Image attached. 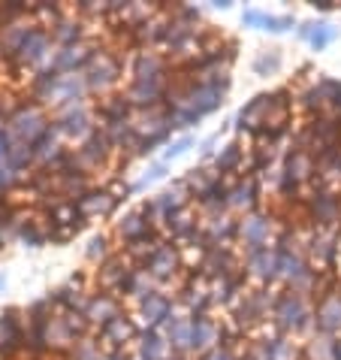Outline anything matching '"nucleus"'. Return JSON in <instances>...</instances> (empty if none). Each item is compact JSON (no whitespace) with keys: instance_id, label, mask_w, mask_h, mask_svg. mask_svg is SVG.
Returning a JSON list of instances; mask_svg holds the SVG:
<instances>
[{"instance_id":"412c9836","label":"nucleus","mask_w":341,"mask_h":360,"mask_svg":"<svg viewBox=\"0 0 341 360\" xmlns=\"http://www.w3.org/2000/svg\"><path fill=\"white\" fill-rule=\"evenodd\" d=\"M173 306H175V300H169L163 294H154V297L142 300V303L130 306L127 312L133 315V321L142 330H160V327H163V321L169 318V312H173Z\"/></svg>"},{"instance_id":"49530a36","label":"nucleus","mask_w":341,"mask_h":360,"mask_svg":"<svg viewBox=\"0 0 341 360\" xmlns=\"http://www.w3.org/2000/svg\"><path fill=\"white\" fill-rule=\"evenodd\" d=\"M106 348H103V342H100V336L97 333H91V336H82L76 342V348L69 352V360H106Z\"/></svg>"},{"instance_id":"f03ea898","label":"nucleus","mask_w":341,"mask_h":360,"mask_svg":"<svg viewBox=\"0 0 341 360\" xmlns=\"http://www.w3.org/2000/svg\"><path fill=\"white\" fill-rule=\"evenodd\" d=\"M284 221L278 218V212L272 206H260L257 212L250 215H242L239 218V252L242 255H250V252H260V248H275L278 245V233Z\"/></svg>"},{"instance_id":"423d86ee","label":"nucleus","mask_w":341,"mask_h":360,"mask_svg":"<svg viewBox=\"0 0 341 360\" xmlns=\"http://www.w3.org/2000/svg\"><path fill=\"white\" fill-rule=\"evenodd\" d=\"M133 134L142 143V155H154L160 146L169 143L173 136V122H169V109L166 106H152V109H133L130 115Z\"/></svg>"},{"instance_id":"e433bc0d","label":"nucleus","mask_w":341,"mask_h":360,"mask_svg":"<svg viewBox=\"0 0 341 360\" xmlns=\"http://www.w3.org/2000/svg\"><path fill=\"white\" fill-rule=\"evenodd\" d=\"M166 88L169 85H145V82H127L124 97L130 100L133 109H152V106H166Z\"/></svg>"},{"instance_id":"bb28decb","label":"nucleus","mask_w":341,"mask_h":360,"mask_svg":"<svg viewBox=\"0 0 341 360\" xmlns=\"http://www.w3.org/2000/svg\"><path fill=\"white\" fill-rule=\"evenodd\" d=\"M145 269L157 278V282H173V278H182L185 276V266H182V252H178V245L163 243L154 252L152 261H148Z\"/></svg>"},{"instance_id":"338daca9","label":"nucleus","mask_w":341,"mask_h":360,"mask_svg":"<svg viewBox=\"0 0 341 360\" xmlns=\"http://www.w3.org/2000/svg\"><path fill=\"white\" fill-rule=\"evenodd\" d=\"M338 106H341V97H338Z\"/></svg>"},{"instance_id":"3c124183","label":"nucleus","mask_w":341,"mask_h":360,"mask_svg":"<svg viewBox=\"0 0 341 360\" xmlns=\"http://www.w3.org/2000/svg\"><path fill=\"white\" fill-rule=\"evenodd\" d=\"M166 173H169V164H163V161H157V164H152L148 167V173L139 179V182L133 185V191H142V188H148V185H154V182H160V179H166Z\"/></svg>"},{"instance_id":"de8ad7c7","label":"nucleus","mask_w":341,"mask_h":360,"mask_svg":"<svg viewBox=\"0 0 341 360\" xmlns=\"http://www.w3.org/2000/svg\"><path fill=\"white\" fill-rule=\"evenodd\" d=\"M27 179V173H18L15 167H9L6 161H0V197H6L9 191H15Z\"/></svg>"},{"instance_id":"774afa93","label":"nucleus","mask_w":341,"mask_h":360,"mask_svg":"<svg viewBox=\"0 0 341 360\" xmlns=\"http://www.w3.org/2000/svg\"><path fill=\"white\" fill-rule=\"evenodd\" d=\"M338 291H341V285H338Z\"/></svg>"},{"instance_id":"4c0bfd02","label":"nucleus","mask_w":341,"mask_h":360,"mask_svg":"<svg viewBox=\"0 0 341 360\" xmlns=\"http://www.w3.org/2000/svg\"><path fill=\"white\" fill-rule=\"evenodd\" d=\"M52 39H55L58 49L73 46V43H79V39H85V22L76 15L73 4H67V15L61 18V22H58V27L52 31Z\"/></svg>"},{"instance_id":"473e14b6","label":"nucleus","mask_w":341,"mask_h":360,"mask_svg":"<svg viewBox=\"0 0 341 360\" xmlns=\"http://www.w3.org/2000/svg\"><path fill=\"white\" fill-rule=\"evenodd\" d=\"M94 112H97V124L103 127L109 122H124V118H130L133 115V106H130V100L124 97V88H121V91H115V94L97 97Z\"/></svg>"},{"instance_id":"052dcab7","label":"nucleus","mask_w":341,"mask_h":360,"mask_svg":"<svg viewBox=\"0 0 341 360\" xmlns=\"http://www.w3.org/2000/svg\"><path fill=\"white\" fill-rule=\"evenodd\" d=\"M335 360H341V339L335 342Z\"/></svg>"},{"instance_id":"f8f14e48","label":"nucleus","mask_w":341,"mask_h":360,"mask_svg":"<svg viewBox=\"0 0 341 360\" xmlns=\"http://www.w3.org/2000/svg\"><path fill=\"white\" fill-rule=\"evenodd\" d=\"M194 321L196 318L187 312V309L175 300V306H173V312H169V318L163 321V327H160V333H163L169 339V345L175 348L178 354H185L190 357V339H194ZM194 360V357H190Z\"/></svg>"},{"instance_id":"f704fd0d","label":"nucleus","mask_w":341,"mask_h":360,"mask_svg":"<svg viewBox=\"0 0 341 360\" xmlns=\"http://www.w3.org/2000/svg\"><path fill=\"white\" fill-rule=\"evenodd\" d=\"M154 294H160V282H157V278L148 273L145 266L133 269V273H130V278H127V291H124L127 309L136 306V303H142V300H148V297H154Z\"/></svg>"},{"instance_id":"39448f33","label":"nucleus","mask_w":341,"mask_h":360,"mask_svg":"<svg viewBox=\"0 0 341 360\" xmlns=\"http://www.w3.org/2000/svg\"><path fill=\"white\" fill-rule=\"evenodd\" d=\"M85 79L88 88H91V97H106L121 91V79H124V55L112 52L106 46H97L94 58L85 67Z\"/></svg>"},{"instance_id":"72a5a7b5","label":"nucleus","mask_w":341,"mask_h":360,"mask_svg":"<svg viewBox=\"0 0 341 360\" xmlns=\"http://www.w3.org/2000/svg\"><path fill=\"white\" fill-rule=\"evenodd\" d=\"M296 37L299 39H305V43L314 49V52H326L329 46L335 43V37L338 31L329 22H320V18H311V22H299L296 27Z\"/></svg>"},{"instance_id":"58836bf2","label":"nucleus","mask_w":341,"mask_h":360,"mask_svg":"<svg viewBox=\"0 0 341 360\" xmlns=\"http://www.w3.org/2000/svg\"><path fill=\"white\" fill-rule=\"evenodd\" d=\"M154 200H157V206L166 212V218L173 215V212H178V209H185V206L194 203V197H190L187 185H185V179H175L173 185H166Z\"/></svg>"},{"instance_id":"9d476101","label":"nucleus","mask_w":341,"mask_h":360,"mask_svg":"<svg viewBox=\"0 0 341 360\" xmlns=\"http://www.w3.org/2000/svg\"><path fill=\"white\" fill-rule=\"evenodd\" d=\"M242 273L250 288H278V248L242 255Z\"/></svg>"},{"instance_id":"cd10ccee","label":"nucleus","mask_w":341,"mask_h":360,"mask_svg":"<svg viewBox=\"0 0 341 360\" xmlns=\"http://www.w3.org/2000/svg\"><path fill=\"white\" fill-rule=\"evenodd\" d=\"M94 52H97V43H91V39H79L73 46L58 49L55 73H85V67L94 58Z\"/></svg>"},{"instance_id":"c03bdc74","label":"nucleus","mask_w":341,"mask_h":360,"mask_svg":"<svg viewBox=\"0 0 341 360\" xmlns=\"http://www.w3.org/2000/svg\"><path fill=\"white\" fill-rule=\"evenodd\" d=\"M115 239H112V233H103V230H100V233H94L91 239H88V245H85V261L91 264V266H100L106 261L109 255L115 252Z\"/></svg>"},{"instance_id":"2eb2a0df","label":"nucleus","mask_w":341,"mask_h":360,"mask_svg":"<svg viewBox=\"0 0 341 360\" xmlns=\"http://www.w3.org/2000/svg\"><path fill=\"white\" fill-rule=\"evenodd\" d=\"M130 357L133 360H190L185 354H178L160 330H142L136 342L130 345Z\"/></svg>"},{"instance_id":"79ce46f5","label":"nucleus","mask_w":341,"mask_h":360,"mask_svg":"<svg viewBox=\"0 0 341 360\" xmlns=\"http://www.w3.org/2000/svg\"><path fill=\"white\" fill-rule=\"evenodd\" d=\"M269 360H305V354H302V339L278 333L272 342H269Z\"/></svg>"},{"instance_id":"aec40b11","label":"nucleus","mask_w":341,"mask_h":360,"mask_svg":"<svg viewBox=\"0 0 341 360\" xmlns=\"http://www.w3.org/2000/svg\"><path fill=\"white\" fill-rule=\"evenodd\" d=\"M43 342H46L48 354L69 357V352H73L76 342H79V333L69 327V321L64 315H55V318H48V321L43 324Z\"/></svg>"},{"instance_id":"6ab92c4d","label":"nucleus","mask_w":341,"mask_h":360,"mask_svg":"<svg viewBox=\"0 0 341 360\" xmlns=\"http://www.w3.org/2000/svg\"><path fill=\"white\" fill-rule=\"evenodd\" d=\"M227 91L229 88H220V85H203V82H190L187 88V100H185V106L182 109H190V112H196L199 118H206V115H212L215 109L224 106V100H227ZM173 112V109H169Z\"/></svg>"},{"instance_id":"4468645a","label":"nucleus","mask_w":341,"mask_h":360,"mask_svg":"<svg viewBox=\"0 0 341 360\" xmlns=\"http://www.w3.org/2000/svg\"><path fill=\"white\" fill-rule=\"evenodd\" d=\"M263 206V194H260L257 179H229V191H227V212L242 218L250 215Z\"/></svg>"},{"instance_id":"b1692460","label":"nucleus","mask_w":341,"mask_h":360,"mask_svg":"<svg viewBox=\"0 0 341 360\" xmlns=\"http://www.w3.org/2000/svg\"><path fill=\"white\" fill-rule=\"evenodd\" d=\"M242 273V252L239 245L233 248H208L199 276L203 278H218V276H236Z\"/></svg>"},{"instance_id":"e2e57ef3","label":"nucleus","mask_w":341,"mask_h":360,"mask_svg":"<svg viewBox=\"0 0 341 360\" xmlns=\"http://www.w3.org/2000/svg\"><path fill=\"white\" fill-rule=\"evenodd\" d=\"M0 252H4V239H0Z\"/></svg>"},{"instance_id":"a18cd8bd","label":"nucleus","mask_w":341,"mask_h":360,"mask_svg":"<svg viewBox=\"0 0 341 360\" xmlns=\"http://www.w3.org/2000/svg\"><path fill=\"white\" fill-rule=\"evenodd\" d=\"M250 67H254L257 76H278L281 67H284V55H281V49H260Z\"/></svg>"},{"instance_id":"a211bd4d","label":"nucleus","mask_w":341,"mask_h":360,"mask_svg":"<svg viewBox=\"0 0 341 360\" xmlns=\"http://www.w3.org/2000/svg\"><path fill=\"white\" fill-rule=\"evenodd\" d=\"M305 218L314 227L341 230V194H333V191L314 194L308 200V206H305Z\"/></svg>"},{"instance_id":"4d7b16f0","label":"nucleus","mask_w":341,"mask_h":360,"mask_svg":"<svg viewBox=\"0 0 341 360\" xmlns=\"http://www.w3.org/2000/svg\"><path fill=\"white\" fill-rule=\"evenodd\" d=\"M311 6H314L317 13H333V9H335L333 0H311Z\"/></svg>"},{"instance_id":"bf43d9fd","label":"nucleus","mask_w":341,"mask_h":360,"mask_svg":"<svg viewBox=\"0 0 341 360\" xmlns=\"http://www.w3.org/2000/svg\"><path fill=\"white\" fill-rule=\"evenodd\" d=\"M6 67V58H4V39H0V70Z\"/></svg>"},{"instance_id":"5fc2aeb1","label":"nucleus","mask_w":341,"mask_h":360,"mask_svg":"<svg viewBox=\"0 0 341 360\" xmlns=\"http://www.w3.org/2000/svg\"><path fill=\"white\" fill-rule=\"evenodd\" d=\"M199 360H239V354L233 352V348H218V352L206 354V357H199Z\"/></svg>"},{"instance_id":"ea45409f","label":"nucleus","mask_w":341,"mask_h":360,"mask_svg":"<svg viewBox=\"0 0 341 360\" xmlns=\"http://www.w3.org/2000/svg\"><path fill=\"white\" fill-rule=\"evenodd\" d=\"M46 212L52 215V227H69V230H79V233H82V227L88 224L82 218L79 203H69V200H58V203L48 206Z\"/></svg>"},{"instance_id":"20e7f679","label":"nucleus","mask_w":341,"mask_h":360,"mask_svg":"<svg viewBox=\"0 0 341 360\" xmlns=\"http://www.w3.org/2000/svg\"><path fill=\"white\" fill-rule=\"evenodd\" d=\"M272 324L278 327V333H284V336L308 339L317 330L314 327V300L299 297V294L284 291V288H281V297H278Z\"/></svg>"},{"instance_id":"864d4df0","label":"nucleus","mask_w":341,"mask_h":360,"mask_svg":"<svg viewBox=\"0 0 341 360\" xmlns=\"http://www.w3.org/2000/svg\"><path fill=\"white\" fill-rule=\"evenodd\" d=\"M9 152H13V134H9L6 122H0V161L9 164Z\"/></svg>"},{"instance_id":"c756f323","label":"nucleus","mask_w":341,"mask_h":360,"mask_svg":"<svg viewBox=\"0 0 341 360\" xmlns=\"http://www.w3.org/2000/svg\"><path fill=\"white\" fill-rule=\"evenodd\" d=\"M203 230H206L208 248H233L236 239H239V218L224 212L218 218H208V221H203Z\"/></svg>"},{"instance_id":"6e6d98bb","label":"nucleus","mask_w":341,"mask_h":360,"mask_svg":"<svg viewBox=\"0 0 341 360\" xmlns=\"http://www.w3.org/2000/svg\"><path fill=\"white\" fill-rule=\"evenodd\" d=\"M218 136H208L206 143H203V161H215V155H218Z\"/></svg>"},{"instance_id":"6e6552de","label":"nucleus","mask_w":341,"mask_h":360,"mask_svg":"<svg viewBox=\"0 0 341 360\" xmlns=\"http://www.w3.org/2000/svg\"><path fill=\"white\" fill-rule=\"evenodd\" d=\"M52 112L43 109L39 103H34L31 97H25V103L15 109V115L9 118V134H13L15 143L25 146H36L48 131H52Z\"/></svg>"},{"instance_id":"7c9ffc66","label":"nucleus","mask_w":341,"mask_h":360,"mask_svg":"<svg viewBox=\"0 0 341 360\" xmlns=\"http://www.w3.org/2000/svg\"><path fill=\"white\" fill-rule=\"evenodd\" d=\"M36 31V22L31 15L27 18H18V22H9L0 27V39H4V58H6V67L15 61V55L22 52V46L27 43V37Z\"/></svg>"},{"instance_id":"680f3d73","label":"nucleus","mask_w":341,"mask_h":360,"mask_svg":"<svg viewBox=\"0 0 341 360\" xmlns=\"http://www.w3.org/2000/svg\"><path fill=\"white\" fill-rule=\"evenodd\" d=\"M6 291V276H0V294Z\"/></svg>"},{"instance_id":"2f4dec72","label":"nucleus","mask_w":341,"mask_h":360,"mask_svg":"<svg viewBox=\"0 0 341 360\" xmlns=\"http://www.w3.org/2000/svg\"><path fill=\"white\" fill-rule=\"evenodd\" d=\"M182 179H185V185H187L190 197H194V203H196V200H203V197H208V194H212L220 182H224V176H220L218 169H215V164L190 167Z\"/></svg>"},{"instance_id":"7ed1b4c3","label":"nucleus","mask_w":341,"mask_h":360,"mask_svg":"<svg viewBox=\"0 0 341 360\" xmlns=\"http://www.w3.org/2000/svg\"><path fill=\"white\" fill-rule=\"evenodd\" d=\"M52 122H55L58 131H61L64 143H67L69 148L85 146L88 139H91V136L100 131L97 112H94V100H91V97L73 100V103L61 106L58 112H52Z\"/></svg>"},{"instance_id":"f3484780","label":"nucleus","mask_w":341,"mask_h":360,"mask_svg":"<svg viewBox=\"0 0 341 360\" xmlns=\"http://www.w3.org/2000/svg\"><path fill=\"white\" fill-rule=\"evenodd\" d=\"M139 333H142V327L133 321V315L124 312V315H118L112 324H106L97 336L106 352H130V345L139 339Z\"/></svg>"},{"instance_id":"5701e85b","label":"nucleus","mask_w":341,"mask_h":360,"mask_svg":"<svg viewBox=\"0 0 341 360\" xmlns=\"http://www.w3.org/2000/svg\"><path fill=\"white\" fill-rule=\"evenodd\" d=\"M269 103H272V97H269V91H263V94H257L254 100H248V103L239 109V115H236V131H239V136L250 143V136H254L257 131H263Z\"/></svg>"},{"instance_id":"a878e982","label":"nucleus","mask_w":341,"mask_h":360,"mask_svg":"<svg viewBox=\"0 0 341 360\" xmlns=\"http://www.w3.org/2000/svg\"><path fill=\"white\" fill-rule=\"evenodd\" d=\"M148 233H152V224L145 221V215H142V209H139V206L127 209V212L112 224V239H115L118 248L133 245V243H139V239L148 236Z\"/></svg>"},{"instance_id":"c9c22d12","label":"nucleus","mask_w":341,"mask_h":360,"mask_svg":"<svg viewBox=\"0 0 341 360\" xmlns=\"http://www.w3.org/2000/svg\"><path fill=\"white\" fill-rule=\"evenodd\" d=\"M245 158H248V148L239 143V139H233V143H227L224 148H218L212 164L224 179H239V173H242V167H245Z\"/></svg>"},{"instance_id":"c85d7f7f","label":"nucleus","mask_w":341,"mask_h":360,"mask_svg":"<svg viewBox=\"0 0 341 360\" xmlns=\"http://www.w3.org/2000/svg\"><path fill=\"white\" fill-rule=\"evenodd\" d=\"M100 182L79 169H67V173H58L55 176V197L58 200H69V203H79L85 194H91Z\"/></svg>"},{"instance_id":"4be33fe9","label":"nucleus","mask_w":341,"mask_h":360,"mask_svg":"<svg viewBox=\"0 0 341 360\" xmlns=\"http://www.w3.org/2000/svg\"><path fill=\"white\" fill-rule=\"evenodd\" d=\"M118 203H121V197H118L106 182H100L91 194H85L82 200H79V209H82L85 221H103V218L115 215Z\"/></svg>"},{"instance_id":"9b49d317","label":"nucleus","mask_w":341,"mask_h":360,"mask_svg":"<svg viewBox=\"0 0 341 360\" xmlns=\"http://www.w3.org/2000/svg\"><path fill=\"white\" fill-rule=\"evenodd\" d=\"M224 348V318L199 315L194 321V339H190V357L199 360L206 354Z\"/></svg>"},{"instance_id":"69168bd1","label":"nucleus","mask_w":341,"mask_h":360,"mask_svg":"<svg viewBox=\"0 0 341 360\" xmlns=\"http://www.w3.org/2000/svg\"><path fill=\"white\" fill-rule=\"evenodd\" d=\"M338 266H341V255H338Z\"/></svg>"},{"instance_id":"1a4fd4ad","label":"nucleus","mask_w":341,"mask_h":360,"mask_svg":"<svg viewBox=\"0 0 341 360\" xmlns=\"http://www.w3.org/2000/svg\"><path fill=\"white\" fill-rule=\"evenodd\" d=\"M133 269H139V266H133V261L124 255V248H115L103 264L91 269L94 273V291H103V294H112L118 300H124L127 278H130Z\"/></svg>"},{"instance_id":"393cba45","label":"nucleus","mask_w":341,"mask_h":360,"mask_svg":"<svg viewBox=\"0 0 341 360\" xmlns=\"http://www.w3.org/2000/svg\"><path fill=\"white\" fill-rule=\"evenodd\" d=\"M314 327L320 330V333H329V336L341 339V291L338 288L323 294L320 300H314Z\"/></svg>"},{"instance_id":"0eeeda50","label":"nucleus","mask_w":341,"mask_h":360,"mask_svg":"<svg viewBox=\"0 0 341 360\" xmlns=\"http://www.w3.org/2000/svg\"><path fill=\"white\" fill-rule=\"evenodd\" d=\"M124 73L130 76L127 82H145V85H169L173 79V67H169L166 55L157 49H133L124 55Z\"/></svg>"},{"instance_id":"0e129e2a","label":"nucleus","mask_w":341,"mask_h":360,"mask_svg":"<svg viewBox=\"0 0 341 360\" xmlns=\"http://www.w3.org/2000/svg\"><path fill=\"white\" fill-rule=\"evenodd\" d=\"M239 360H248V357H245V354H239Z\"/></svg>"},{"instance_id":"09e8293b","label":"nucleus","mask_w":341,"mask_h":360,"mask_svg":"<svg viewBox=\"0 0 341 360\" xmlns=\"http://www.w3.org/2000/svg\"><path fill=\"white\" fill-rule=\"evenodd\" d=\"M190 148H194V136H190V134H182L178 139H169V143H166V152H163V164L178 161V158L187 155Z\"/></svg>"},{"instance_id":"ddd939ff","label":"nucleus","mask_w":341,"mask_h":360,"mask_svg":"<svg viewBox=\"0 0 341 360\" xmlns=\"http://www.w3.org/2000/svg\"><path fill=\"white\" fill-rule=\"evenodd\" d=\"M127 312V303L124 300H118L112 294H103V291H94L91 297H88V303L82 309V315H85V321L91 324L94 333H100L106 324H112L118 315H124Z\"/></svg>"},{"instance_id":"8fccbe9b","label":"nucleus","mask_w":341,"mask_h":360,"mask_svg":"<svg viewBox=\"0 0 341 360\" xmlns=\"http://www.w3.org/2000/svg\"><path fill=\"white\" fill-rule=\"evenodd\" d=\"M290 27H296V15H272V13H266L263 31H269V34H287Z\"/></svg>"},{"instance_id":"603ef678","label":"nucleus","mask_w":341,"mask_h":360,"mask_svg":"<svg viewBox=\"0 0 341 360\" xmlns=\"http://www.w3.org/2000/svg\"><path fill=\"white\" fill-rule=\"evenodd\" d=\"M263 22H266V13H263V9H245V13H242V25H245V27L263 31Z\"/></svg>"},{"instance_id":"dca6fc26","label":"nucleus","mask_w":341,"mask_h":360,"mask_svg":"<svg viewBox=\"0 0 341 360\" xmlns=\"http://www.w3.org/2000/svg\"><path fill=\"white\" fill-rule=\"evenodd\" d=\"M25 336V309L9 306L0 312V360H13L22 352Z\"/></svg>"},{"instance_id":"a19ab883","label":"nucleus","mask_w":341,"mask_h":360,"mask_svg":"<svg viewBox=\"0 0 341 360\" xmlns=\"http://www.w3.org/2000/svg\"><path fill=\"white\" fill-rule=\"evenodd\" d=\"M335 336L314 330L308 339H302V354L305 360H335Z\"/></svg>"},{"instance_id":"13d9d810","label":"nucleus","mask_w":341,"mask_h":360,"mask_svg":"<svg viewBox=\"0 0 341 360\" xmlns=\"http://www.w3.org/2000/svg\"><path fill=\"white\" fill-rule=\"evenodd\" d=\"M229 6H233L229 0H218V4H215V9H229Z\"/></svg>"},{"instance_id":"f257e3e1","label":"nucleus","mask_w":341,"mask_h":360,"mask_svg":"<svg viewBox=\"0 0 341 360\" xmlns=\"http://www.w3.org/2000/svg\"><path fill=\"white\" fill-rule=\"evenodd\" d=\"M25 97H31L34 103L48 109V112H58L73 100L91 97V88H88L85 73H55V70H48V73H39L31 79Z\"/></svg>"},{"instance_id":"37998d69","label":"nucleus","mask_w":341,"mask_h":360,"mask_svg":"<svg viewBox=\"0 0 341 360\" xmlns=\"http://www.w3.org/2000/svg\"><path fill=\"white\" fill-rule=\"evenodd\" d=\"M67 15V4H31V18L36 22V27L52 34L58 22Z\"/></svg>"}]
</instances>
